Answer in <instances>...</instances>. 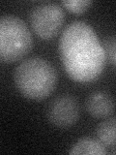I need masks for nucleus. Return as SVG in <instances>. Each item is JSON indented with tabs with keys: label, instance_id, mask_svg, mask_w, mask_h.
I'll list each match as a JSON object with an SVG mask.
<instances>
[{
	"label": "nucleus",
	"instance_id": "nucleus-4",
	"mask_svg": "<svg viewBox=\"0 0 116 155\" xmlns=\"http://www.w3.org/2000/svg\"><path fill=\"white\" fill-rule=\"evenodd\" d=\"M29 19L38 37L50 40L61 30L65 21V12L58 4L43 3L32 10Z\"/></svg>",
	"mask_w": 116,
	"mask_h": 155
},
{
	"label": "nucleus",
	"instance_id": "nucleus-3",
	"mask_svg": "<svg viewBox=\"0 0 116 155\" xmlns=\"http://www.w3.org/2000/svg\"><path fill=\"white\" fill-rule=\"evenodd\" d=\"M33 47V38L26 23L14 15L0 18V58L5 63L22 59Z\"/></svg>",
	"mask_w": 116,
	"mask_h": 155
},
{
	"label": "nucleus",
	"instance_id": "nucleus-10",
	"mask_svg": "<svg viewBox=\"0 0 116 155\" xmlns=\"http://www.w3.org/2000/svg\"><path fill=\"white\" fill-rule=\"evenodd\" d=\"M113 62H114V64L116 66V50H115V51L113 53Z\"/></svg>",
	"mask_w": 116,
	"mask_h": 155
},
{
	"label": "nucleus",
	"instance_id": "nucleus-5",
	"mask_svg": "<svg viewBox=\"0 0 116 155\" xmlns=\"http://www.w3.org/2000/svg\"><path fill=\"white\" fill-rule=\"evenodd\" d=\"M79 105L74 96L64 94L56 97L48 105L47 116L48 121L59 128H69L79 118Z\"/></svg>",
	"mask_w": 116,
	"mask_h": 155
},
{
	"label": "nucleus",
	"instance_id": "nucleus-9",
	"mask_svg": "<svg viewBox=\"0 0 116 155\" xmlns=\"http://www.w3.org/2000/svg\"><path fill=\"white\" fill-rule=\"evenodd\" d=\"M90 0H65L62 1V5L68 11L72 14L80 15L85 13L91 6Z\"/></svg>",
	"mask_w": 116,
	"mask_h": 155
},
{
	"label": "nucleus",
	"instance_id": "nucleus-1",
	"mask_svg": "<svg viewBox=\"0 0 116 155\" xmlns=\"http://www.w3.org/2000/svg\"><path fill=\"white\" fill-rule=\"evenodd\" d=\"M60 59L70 79L91 82L102 75L106 53L94 30L85 21H74L63 30L59 45Z\"/></svg>",
	"mask_w": 116,
	"mask_h": 155
},
{
	"label": "nucleus",
	"instance_id": "nucleus-6",
	"mask_svg": "<svg viewBox=\"0 0 116 155\" xmlns=\"http://www.w3.org/2000/svg\"><path fill=\"white\" fill-rule=\"evenodd\" d=\"M86 110L95 118H108L114 113L116 104L112 96L105 91H95L86 100Z\"/></svg>",
	"mask_w": 116,
	"mask_h": 155
},
{
	"label": "nucleus",
	"instance_id": "nucleus-8",
	"mask_svg": "<svg viewBox=\"0 0 116 155\" xmlns=\"http://www.w3.org/2000/svg\"><path fill=\"white\" fill-rule=\"evenodd\" d=\"M96 134L105 147L116 145V117H108L97 126Z\"/></svg>",
	"mask_w": 116,
	"mask_h": 155
},
{
	"label": "nucleus",
	"instance_id": "nucleus-7",
	"mask_svg": "<svg viewBox=\"0 0 116 155\" xmlns=\"http://www.w3.org/2000/svg\"><path fill=\"white\" fill-rule=\"evenodd\" d=\"M69 153L72 155H104L106 154V148L99 139L84 137L75 143Z\"/></svg>",
	"mask_w": 116,
	"mask_h": 155
},
{
	"label": "nucleus",
	"instance_id": "nucleus-2",
	"mask_svg": "<svg viewBox=\"0 0 116 155\" xmlns=\"http://www.w3.org/2000/svg\"><path fill=\"white\" fill-rule=\"evenodd\" d=\"M58 81L57 71L50 61L30 57L17 66L14 81L18 90L27 99L40 101L50 96Z\"/></svg>",
	"mask_w": 116,
	"mask_h": 155
}]
</instances>
